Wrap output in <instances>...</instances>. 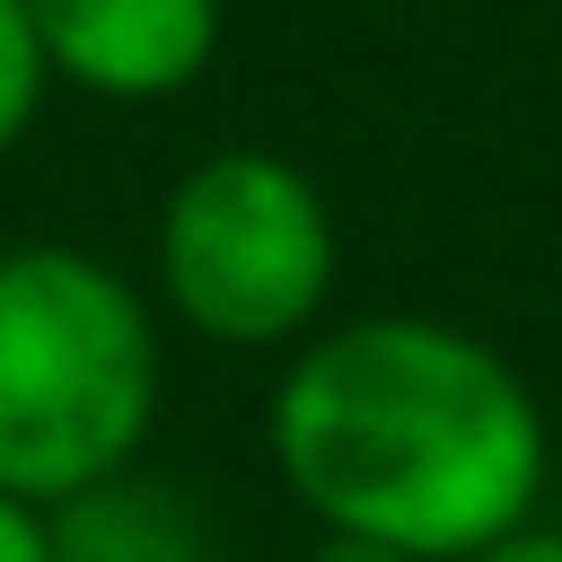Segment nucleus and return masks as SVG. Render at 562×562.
<instances>
[{"label": "nucleus", "instance_id": "nucleus-1", "mask_svg": "<svg viewBox=\"0 0 562 562\" xmlns=\"http://www.w3.org/2000/svg\"><path fill=\"white\" fill-rule=\"evenodd\" d=\"M263 448L325 536H369L413 562H474L544 518L553 483V422L527 369L422 307L325 316L290 342Z\"/></svg>", "mask_w": 562, "mask_h": 562}, {"label": "nucleus", "instance_id": "nucleus-2", "mask_svg": "<svg viewBox=\"0 0 562 562\" xmlns=\"http://www.w3.org/2000/svg\"><path fill=\"white\" fill-rule=\"evenodd\" d=\"M158 307L70 237L0 246V492L70 501L158 430Z\"/></svg>", "mask_w": 562, "mask_h": 562}, {"label": "nucleus", "instance_id": "nucleus-3", "mask_svg": "<svg viewBox=\"0 0 562 562\" xmlns=\"http://www.w3.org/2000/svg\"><path fill=\"white\" fill-rule=\"evenodd\" d=\"M149 281L184 334L220 351H290L334 316L342 281L334 202L281 149L255 140L202 149L158 202Z\"/></svg>", "mask_w": 562, "mask_h": 562}, {"label": "nucleus", "instance_id": "nucleus-4", "mask_svg": "<svg viewBox=\"0 0 562 562\" xmlns=\"http://www.w3.org/2000/svg\"><path fill=\"white\" fill-rule=\"evenodd\" d=\"M53 88H79L97 105H158L184 97L220 61V0H26Z\"/></svg>", "mask_w": 562, "mask_h": 562}, {"label": "nucleus", "instance_id": "nucleus-5", "mask_svg": "<svg viewBox=\"0 0 562 562\" xmlns=\"http://www.w3.org/2000/svg\"><path fill=\"white\" fill-rule=\"evenodd\" d=\"M53 562H220V527L176 474L132 457L53 501Z\"/></svg>", "mask_w": 562, "mask_h": 562}, {"label": "nucleus", "instance_id": "nucleus-6", "mask_svg": "<svg viewBox=\"0 0 562 562\" xmlns=\"http://www.w3.org/2000/svg\"><path fill=\"white\" fill-rule=\"evenodd\" d=\"M44 88H53V61H44V35L26 18V0H0V158L35 132L44 114Z\"/></svg>", "mask_w": 562, "mask_h": 562}, {"label": "nucleus", "instance_id": "nucleus-7", "mask_svg": "<svg viewBox=\"0 0 562 562\" xmlns=\"http://www.w3.org/2000/svg\"><path fill=\"white\" fill-rule=\"evenodd\" d=\"M0 562H53V509L0 492Z\"/></svg>", "mask_w": 562, "mask_h": 562}, {"label": "nucleus", "instance_id": "nucleus-8", "mask_svg": "<svg viewBox=\"0 0 562 562\" xmlns=\"http://www.w3.org/2000/svg\"><path fill=\"white\" fill-rule=\"evenodd\" d=\"M474 562H562V527H553V518H527V527H509L501 544H483Z\"/></svg>", "mask_w": 562, "mask_h": 562}, {"label": "nucleus", "instance_id": "nucleus-9", "mask_svg": "<svg viewBox=\"0 0 562 562\" xmlns=\"http://www.w3.org/2000/svg\"><path fill=\"white\" fill-rule=\"evenodd\" d=\"M307 562H413V553H386V544H369V536H316Z\"/></svg>", "mask_w": 562, "mask_h": 562}]
</instances>
